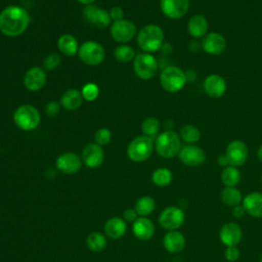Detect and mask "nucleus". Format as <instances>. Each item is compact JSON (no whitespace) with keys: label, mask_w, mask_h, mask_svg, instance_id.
Here are the masks:
<instances>
[{"label":"nucleus","mask_w":262,"mask_h":262,"mask_svg":"<svg viewBox=\"0 0 262 262\" xmlns=\"http://www.w3.org/2000/svg\"><path fill=\"white\" fill-rule=\"evenodd\" d=\"M29 24V12L20 6L10 5L0 12V32L7 37L21 35Z\"/></svg>","instance_id":"nucleus-1"},{"label":"nucleus","mask_w":262,"mask_h":262,"mask_svg":"<svg viewBox=\"0 0 262 262\" xmlns=\"http://www.w3.org/2000/svg\"><path fill=\"white\" fill-rule=\"evenodd\" d=\"M164 32L157 25L144 26L137 36L138 46L145 52H155L163 46Z\"/></svg>","instance_id":"nucleus-2"},{"label":"nucleus","mask_w":262,"mask_h":262,"mask_svg":"<svg viewBox=\"0 0 262 262\" xmlns=\"http://www.w3.org/2000/svg\"><path fill=\"white\" fill-rule=\"evenodd\" d=\"M155 147L157 152L165 159H171L179 154L181 142L179 135L172 130H168L159 134L156 138Z\"/></svg>","instance_id":"nucleus-3"},{"label":"nucleus","mask_w":262,"mask_h":262,"mask_svg":"<svg viewBox=\"0 0 262 262\" xmlns=\"http://www.w3.org/2000/svg\"><path fill=\"white\" fill-rule=\"evenodd\" d=\"M13 121L19 129L24 131H31L39 126L41 116L35 106L24 104L14 111Z\"/></svg>","instance_id":"nucleus-4"},{"label":"nucleus","mask_w":262,"mask_h":262,"mask_svg":"<svg viewBox=\"0 0 262 262\" xmlns=\"http://www.w3.org/2000/svg\"><path fill=\"white\" fill-rule=\"evenodd\" d=\"M187 81L186 74L178 67L170 66L164 69L160 76L161 86L168 92L175 93L180 91Z\"/></svg>","instance_id":"nucleus-5"},{"label":"nucleus","mask_w":262,"mask_h":262,"mask_svg":"<svg viewBox=\"0 0 262 262\" xmlns=\"http://www.w3.org/2000/svg\"><path fill=\"white\" fill-rule=\"evenodd\" d=\"M154 151V140L146 135H139L131 140L127 147L128 158L136 163L147 160Z\"/></svg>","instance_id":"nucleus-6"},{"label":"nucleus","mask_w":262,"mask_h":262,"mask_svg":"<svg viewBox=\"0 0 262 262\" xmlns=\"http://www.w3.org/2000/svg\"><path fill=\"white\" fill-rule=\"evenodd\" d=\"M78 55L80 59L88 66H97L101 63L105 56L104 48L95 41H87L79 46Z\"/></svg>","instance_id":"nucleus-7"},{"label":"nucleus","mask_w":262,"mask_h":262,"mask_svg":"<svg viewBox=\"0 0 262 262\" xmlns=\"http://www.w3.org/2000/svg\"><path fill=\"white\" fill-rule=\"evenodd\" d=\"M134 72L142 80L151 79L158 70L156 57L149 53H138L133 59Z\"/></svg>","instance_id":"nucleus-8"},{"label":"nucleus","mask_w":262,"mask_h":262,"mask_svg":"<svg viewBox=\"0 0 262 262\" xmlns=\"http://www.w3.org/2000/svg\"><path fill=\"white\" fill-rule=\"evenodd\" d=\"M184 219V212L178 207L171 206L161 212L159 216V223L163 228L171 231L179 228L183 224Z\"/></svg>","instance_id":"nucleus-9"},{"label":"nucleus","mask_w":262,"mask_h":262,"mask_svg":"<svg viewBox=\"0 0 262 262\" xmlns=\"http://www.w3.org/2000/svg\"><path fill=\"white\" fill-rule=\"evenodd\" d=\"M225 157L230 166L239 167L245 164L248 158V147L242 140H232L228 143L225 150Z\"/></svg>","instance_id":"nucleus-10"},{"label":"nucleus","mask_w":262,"mask_h":262,"mask_svg":"<svg viewBox=\"0 0 262 262\" xmlns=\"http://www.w3.org/2000/svg\"><path fill=\"white\" fill-rule=\"evenodd\" d=\"M136 34L135 25L128 19L114 21L111 27V36L118 43H126L134 38Z\"/></svg>","instance_id":"nucleus-11"},{"label":"nucleus","mask_w":262,"mask_h":262,"mask_svg":"<svg viewBox=\"0 0 262 262\" xmlns=\"http://www.w3.org/2000/svg\"><path fill=\"white\" fill-rule=\"evenodd\" d=\"M160 6L167 17L178 19L188 11L189 0H160Z\"/></svg>","instance_id":"nucleus-12"},{"label":"nucleus","mask_w":262,"mask_h":262,"mask_svg":"<svg viewBox=\"0 0 262 262\" xmlns=\"http://www.w3.org/2000/svg\"><path fill=\"white\" fill-rule=\"evenodd\" d=\"M83 14L88 23L94 25L97 28H106L111 25L112 21L110 12L107 10L91 4L84 8Z\"/></svg>","instance_id":"nucleus-13"},{"label":"nucleus","mask_w":262,"mask_h":262,"mask_svg":"<svg viewBox=\"0 0 262 262\" xmlns=\"http://www.w3.org/2000/svg\"><path fill=\"white\" fill-rule=\"evenodd\" d=\"M179 160L186 166L196 167L202 165L206 160L205 151L196 145H186L178 154Z\"/></svg>","instance_id":"nucleus-14"},{"label":"nucleus","mask_w":262,"mask_h":262,"mask_svg":"<svg viewBox=\"0 0 262 262\" xmlns=\"http://www.w3.org/2000/svg\"><path fill=\"white\" fill-rule=\"evenodd\" d=\"M82 160L88 168H91V169L98 168L104 160V152L102 147L97 143L87 144L83 148Z\"/></svg>","instance_id":"nucleus-15"},{"label":"nucleus","mask_w":262,"mask_h":262,"mask_svg":"<svg viewBox=\"0 0 262 262\" xmlns=\"http://www.w3.org/2000/svg\"><path fill=\"white\" fill-rule=\"evenodd\" d=\"M81 167L82 161L75 152H64L56 159V168L63 174H75Z\"/></svg>","instance_id":"nucleus-16"},{"label":"nucleus","mask_w":262,"mask_h":262,"mask_svg":"<svg viewBox=\"0 0 262 262\" xmlns=\"http://www.w3.org/2000/svg\"><path fill=\"white\" fill-rule=\"evenodd\" d=\"M202 45L206 53L210 55H219L226 49V40L221 34L212 32L205 36Z\"/></svg>","instance_id":"nucleus-17"},{"label":"nucleus","mask_w":262,"mask_h":262,"mask_svg":"<svg viewBox=\"0 0 262 262\" xmlns=\"http://www.w3.org/2000/svg\"><path fill=\"white\" fill-rule=\"evenodd\" d=\"M46 83V73L42 68H31L24 77L25 87L30 91H38L44 87Z\"/></svg>","instance_id":"nucleus-18"},{"label":"nucleus","mask_w":262,"mask_h":262,"mask_svg":"<svg viewBox=\"0 0 262 262\" xmlns=\"http://www.w3.org/2000/svg\"><path fill=\"white\" fill-rule=\"evenodd\" d=\"M205 92L213 98H219L226 91V82L223 77L217 74L209 75L204 82Z\"/></svg>","instance_id":"nucleus-19"},{"label":"nucleus","mask_w":262,"mask_h":262,"mask_svg":"<svg viewBox=\"0 0 262 262\" xmlns=\"http://www.w3.org/2000/svg\"><path fill=\"white\" fill-rule=\"evenodd\" d=\"M219 236L222 244H224L226 247H233L241 242L243 232L238 224L228 222L221 227Z\"/></svg>","instance_id":"nucleus-20"},{"label":"nucleus","mask_w":262,"mask_h":262,"mask_svg":"<svg viewBox=\"0 0 262 262\" xmlns=\"http://www.w3.org/2000/svg\"><path fill=\"white\" fill-rule=\"evenodd\" d=\"M132 231L138 239L147 241L155 233V225L148 218L139 217L132 223Z\"/></svg>","instance_id":"nucleus-21"},{"label":"nucleus","mask_w":262,"mask_h":262,"mask_svg":"<svg viewBox=\"0 0 262 262\" xmlns=\"http://www.w3.org/2000/svg\"><path fill=\"white\" fill-rule=\"evenodd\" d=\"M163 245L168 252L178 253L185 247V237L181 232L177 230H171L165 234L163 238Z\"/></svg>","instance_id":"nucleus-22"},{"label":"nucleus","mask_w":262,"mask_h":262,"mask_svg":"<svg viewBox=\"0 0 262 262\" xmlns=\"http://www.w3.org/2000/svg\"><path fill=\"white\" fill-rule=\"evenodd\" d=\"M127 229V223L123 218L112 217L104 224V232L112 239L121 238Z\"/></svg>","instance_id":"nucleus-23"},{"label":"nucleus","mask_w":262,"mask_h":262,"mask_svg":"<svg viewBox=\"0 0 262 262\" xmlns=\"http://www.w3.org/2000/svg\"><path fill=\"white\" fill-rule=\"evenodd\" d=\"M243 206L249 215L262 217V193L254 191L247 194L243 200Z\"/></svg>","instance_id":"nucleus-24"},{"label":"nucleus","mask_w":262,"mask_h":262,"mask_svg":"<svg viewBox=\"0 0 262 262\" xmlns=\"http://www.w3.org/2000/svg\"><path fill=\"white\" fill-rule=\"evenodd\" d=\"M209 28L207 18L202 14L192 15L187 23V30L194 38L204 37Z\"/></svg>","instance_id":"nucleus-25"},{"label":"nucleus","mask_w":262,"mask_h":262,"mask_svg":"<svg viewBox=\"0 0 262 262\" xmlns=\"http://www.w3.org/2000/svg\"><path fill=\"white\" fill-rule=\"evenodd\" d=\"M82 93L77 89L67 90L60 97V104L68 111H75L79 108L83 102Z\"/></svg>","instance_id":"nucleus-26"},{"label":"nucleus","mask_w":262,"mask_h":262,"mask_svg":"<svg viewBox=\"0 0 262 262\" xmlns=\"http://www.w3.org/2000/svg\"><path fill=\"white\" fill-rule=\"evenodd\" d=\"M57 47L58 50L67 56H74L78 53L79 50L78 41L71 34L61 35L57 40Z\"/></svg>","instance_id":"nucleus-27"},{"label":"nucleus","mask_w":262,"mask_h":262,"mask_svg":"<svg viewBox=\"0 0 262 262\" xmlns=\"http://www.w3.org/2000/svg\"><path fill=\"white\" fill-rule=\"evenodd\" d=\"M155 208H156V202L151 196H148V195L139 198L136 201L135 206H134L136 213L140 217H146V216L150 215L154 212Z\"/></svg>","instance_id":"nucleus-28"},{"label":"nucleus","mask_w":262,"mask_h":262,"mask_svg":"<svg viewBox=\"0 0 262 262\" xmlns=\"http://www.w3.org/2000/svg\"><path fill=\"white\" fill-rule=\"evenodd\" d=\"M221 200L222 202L230 207H235L241 204L243 201V195L241 191L234 186H226L221 191Z\"/></svg>","instance_id":"nucleus-29"},{"label":"nucleus","mask_w":262,"mask_h":262,"mask_svg":"<svg viewBox=\"0 0 262 262\" xmlns=\"http://www.w3.org/2000/svg\"><path fill=\"white\" fill-rule=\"evenodd\" d=\"M86 244H87V247L89 248L90 251L92 252H95V253H99L101 251H103L107 245V242H106V238L105 236L98 232V231H94V232H91L87 238H86Z\"/></svg>","instance_id":"nucleus-30"},{"label":"nucleus","mask_w":262,"mask_h":262,"mask_svg":"<svg viewBox=\"0 0 262 262\" xmlns=\"http://www.w3.org/2000/svg\"><path fill=\"white\" fill-rule=\"evenodd\" d=\"M221 180L225 186H235L241 180V173L236 167H225L221 173Z\"/></svg>","instance_id":"nucleus-31"},{"label":"nucleus","mask_w":262,"mask_h":262,"mask_svg":"<svg viewBox=\"0 0 262 262\" xmlns=\"http://www.w3.org/2000/svg\"><path fill=\"white\" fill-rule=\"evenodd\" d=\"M172 172L167 168H159L151 174V181L157 186H167L172 181Z\"/></svg>","instance_id":"nucleus-32"},{"label":"nucleus","mask_w":262,"mask_h":262,"mask_svg":"<svg viewBox=\"0 0 262 262\" xmlns=\"http://www.w3.org/2000/svg\"><path fill=\"white\" fill-rule=\"evenodd\" d=\"M180 137L188 143H194L201 139V131L194 125H184L180 129Z\"/></svg>","instance_id":"nucleus-33"},{"label":"nucleus","mask_w":262,"mask_h":262,"mask_svg":"<svg viewBox=\"0 0 262 262\" xmlns=\"http://www.w3.org/2000/svg\"><path fill=\"white\" fill-rule=\"evenodd\" d=\"M141 130L144 135L150 138H155L158 136L160 130V121L155 117H148L143 120L141 124Z\"/></svg>","instance_id":"nucleus-34"},{"label":"nucleus","mask_w":262,"mask_h":262,"mask_svg":"<svg viewBox=\"0 0 262 262\" xmlns=\"http://www.w3.org/2000/svg\"><path fill=\"white\" fill-rule=\"evenodd\" d=\"M114 56L119 62H129L134 59L135 51L128 45H121L115 49Z\"/></svg>","instance_id":"nucleus-35"},{"label":"nucleus","mask_w":262,"mask_h":262,"mask_svg":"<svg viewBox=\"0 0 262 262\" xmlns=\"http://www.w3.org/2000/svg\"><path fill=\"white\" fill-rule=\"evenodd\" d=\"M82 96L87 101H93L95 100L99 95V88L94 83H87L82 88Z\"/></svg>","instance_id":"nucleus-36"},{"label":"nucleus","mask_w":262,"mask_h":262,"mask_svg":"<svg viewBox=\"0 0 262 262\" xmlns=\"http://www.w3.org/2000/svg\"><path fill=\"white\" fill-rule=\"evenodd\" d=\"M94 139H95V143L99 144L100 146L106 145L112 139V133L107 128H100L96 131L94 135Z\"/></svg>","instance_id":"nucleus-37"},{"label":"nucleus","mask_w":262,"mask_h":262,"mask_svg":"<svg viewBox=\"0 0 262 262\" xmlns=\"http://www.w3.org/2000/svg\"><path fill=\"white\" fill-rule=\"evenodd\" d=\"M60 64V57L56 53L47 55L43 60V67L47 71H53Z\"/></svg>","instance_id":"nucleus-38"},{"label":"nucleus","mask_w":262,"mask_h":262,"mask_svg":"<svg viewBox=\"0 0 262 262\" xmlns=\"http://www.w3.org/2000/svg\"><path fill=\"white\" fill-rule=\"evenodd\" d=\"M224 255H225V258L227 261L229 262H234L238 259L239 257V250L233 246V247H227L225 252H224Z\"/></svg>","instance_id":"nucleus-39"},{"label":"nucleus","mask_w":262,"mask_h":262,"mask_svg":"<svg viewBox=\"0 0 262 262\" xmlns=\"http://www.w3.org/2000/svg\"><path fill=\"white\" fill-rule=\"evenodd\" d=\"M60 103L57 101H50L45 105V112L49 117H54L59 113Z\"/></svg>","instance_id":"nucleus-40"},{"label":"nucleus","mask_w":262,"mask_h":262,"mask_svg":"<svg viewBox=\"0 0 262 262\" xmlns=\"http://www.w3.org/2000/svg\"><path fill=\"white\" fill-rule=\"evenodd\" d=\"M138 214L136 213L135 209H126L123 213V219L126 221V223H133L138 217Z\"/></svg>","instance_id":"nucleus-41"},{"label":"nucleus","mask_w":262,"mask_h":262,"mask_svg":"<svg viewBox=\"0 0 262 262\" xmlns=\"http://www.w3.org/2000/svg\"><path fill=\"white\" fill-rule=\"evenodd\" d=\"M110 15H111L112 20H114V21H118V20L124 19V18H123V17H124V11H123V9H122L121 7H119V6L113 7V8L111 9V11H110Z\"/></svg>","instance_id":"nucleus-42"},{"label":"nucleus","mask_w":262,"mask_h":262,"mask_svg":"<svg viewBox=\"0 0 262 262\" xmlns=\"http://www.w3.org/2000/svg\"><path fill=\"white\" fill-rule=\"evenodd\" d=\"M245 213H246V210H245L244 206L237 205V206L233 207V210H232V215H233V217H235V218H241V217H243V216L245 215Z\"/></svg>","instance_id":"nucleus-43"},{"label":"nucleus","mask_w":262,"mask_h":262,"mask_svg":"<svg viewBox=\"0 0 262 262\" xmlns=\"http://www.w3.org/2000/svg\"><path fill=\"white\" fill-rule=\"evenodd\" d=\"M218 163H219V165H221V166H226V165L228 164L225 155H222V156H220V157L218 158Z\"/></svg>","instance_id":"nucleus-44"},{"label":"nucleus","mask_w":262,"mask_h":262,"mask_svg":"<svg viewBox=\"0 0 262 262\" xmlns=\"http://www.w3.org/2000/svg\"><path fill=\"white\" fill-rule=\"evenodd\" d=\"M78 2L82 3V4H85V5H90L91 3H93L95 0H77Z\"/></svg>","instance_id":"nucleus-45"},{"label":"nucleus","mask_w":262,"mask_h":262,"mask_svg":"<svg viewBox=\"0 0 262 262\" xmlns=\"http://www.w3.org/2000/svg\"><path fill=\"white\" fill-rule=\"evenodd\" d=\"M257 156H258V159H259V161L262 163V145L259 147V149H258V152H257Z\"/></svg>","instance_id":"nucleus-46"},{"label":"nucleus","mask_w":262,"mask_h":262,"mask_svg":"<svg viewBox=\"0 0 262 262\" xmlns=\"http://www.w3.org/2000/svg\"><path fill=\"white\" fill-rule=\"evenodd\" d=\"M260 262H262V256H261V259H260Z\"/></svg>","instance_id":"nucleus-47"}]
</instances>
